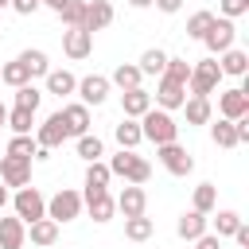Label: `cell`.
Listing matches in <instances>:
<instances>
[{"label": "cell", "mask_w": 249, "mask_h": 249, "mask_svg": "<svg viewBox=\"0 0 249 249\" xmlns=\"http://www.w3.org/2000/svg\"><path fill=\"white\" fill-rule=\"evenodd\" d=\"M140 132H144V140H152L156 148L160 144H171L175 136H179V124H175V117L167 113V109H148L144 117H140Z\"/></svg>", "instance_id": "obj_1"}, {"label": "cell", "mask_w": 249, "mask_h": 249, "mask_svg": "<svg viewBox=\"0 0 249 249\" xmlns=\"http://www.w3.org/2000/svg\"><path fill=\"white\" fill-rule=\"evenodd\" d=\"M109 171L121 175L124 183H148L152 179V163L144 156H136V148H121L113 160H109Z\"/></svg>", "instance_id": "obj_2"}, {"label": "cell", "mask_w": 249, "mask_h": 249, "mask_svg": "<svg viewBox=\"0 0 249 249\" xmlns=\"http://www.w3.org/2000/svg\"><path fill=\"white\" fill-rule=\"evenodd\" d=\"M218 82H222V66H218V58H202V62L191 66L187 89H191L195 97H210V93L218 89Z\"/></svg>", "instance_id": "obj_3"}, {"label": "cell", "mask_w": 249, "mask_h": 249, "mask_svg": "<svg viewBox=\"0 0 249 249\" xmlns=\"http://www.w3.org/2000/svg\"><path fill=\"white\" fill-rule=\"evenodd\" d=\"M82 214V195L74 191V187H58L51 198H47V218H54L58 226L62 222H74Z\"/></svg>", "instance_id": "obj_4"}, {"label": "cell", "mask_w": 249, "mask_h": 249, "mask_svg": "<svg viewBox=\"0 0 249 249\" xmlns=\"http://www.w3.org/2000/svg\"><path fill=\"white\" fill-rule=\"evenodd\" d=\"M233 39H237V27H233V19H226V16H214V23L206 27V35H202L198 43H206V51H210V54H222V51H230V47H233Z\"/></svg>", "instance_id": "obj_5"}, {"label": "cell", "mask_w": 249, "mask_h": 249, "mask_svg": "<svg viewBox=\"0 0 249 249\" xmlns=\"http://www.w3.org/2000/svg\"><path fill=\"white\" fill-rule=\"evenodd\" d=\"M12 206H16V218H23V226L47 214V198H43V195H39L31 183H27V187H16V198H12Z\"/></svg>", "instance_id": "obj_6"}, {"label": "cell", "mask_w": 249, "mask_h": 249, "mask_svg": "<svg viewBox=\"0 0 249 249\" xmlns=\"http://www.w3.org/2000/svg\"><path fill=\"white\" fill-rule=\"evenodd\" d=\"M0 183L4 187H27L31 183V156H0Z\"/></svg>", "instance_id": "obj_7"}, {"label": "cell", "mask_w": 249, "mask_h": 249, "mask_svg": "<svg viewBox=\"0 0 249 249\" xmlns=\"http://www.w3.org/2000/svg\"><path fill=\"white\" fill-rule=\"evenodd\" d=\"M156 156H160V163H163L171 175H191V171H195V160L187 156V148H183L179 140L160 144V148H156Z\"/></svg>", "instance_id": "obj_8"}, {"label": "cell", "mask_w": 249, "mask_h": 249, "mask_svg": "<svg viewBox=\"0 0 249 249\" xmlns=\"http://www.w3.org/2000/svg\"><path fill=\"white\" fill-rule=\"evenodd\" d=\"M218 113H222L226 121H237V117H245V113H249V89H245V86L222 89V93H218Z\"/></svg>", "instance_id": "obj_9"}, {"label": "cell", "mask_w": 249, "mask_h": 249, "mask_svg": "<svg viewBox=\"0 0 249 249\" xmlns=\"http://www.w3.org/2000/svg\"><path fill=\"white\" fill-rule=\"evenodd\" d=\"M62 51H66V58H89V51H93V35L86 31V27H66L62 31Z\"/></svg>", "instance_id": "obj_10"}, {"label": "cell", "mask_w": 249, "mask_h": 249, "mask_svg": "<svg viewBox=\"0 0 249 249\" xmlns=\"http://www.w3.org/2000/svg\"><path fill=\"white\" fill-rule=\"evenodd\" d=\"M62 140H66V121H62V109H58V113H51V117L35 128V144H39V148H58Z\"/></svg>", "instance_id": "obj_11"}, {"label": "cell", "mask_w": 249, "mask_h": 249, "mask_svg": "<svg viewBox=\"0 0 249 249\" xmlns=\"http://www.w3.org/2000/svg\"><path fill=\"white\" fill-rule=\"evenodd\" d=\"M113 202H117V210H121L124 218H136V214H144V206H148L144 183H124V191H121Z\"/></svg>", "instance_id": "obj_12"}, {"label": "cell", "mask_w": 249, "mask_h": 249, "mask_svg": "<svg viewBox=\"0 0 249 249\" xmlns=\"http://www.w3.org/2000/svg\"><path fill=\"white\" fill-rule=\"evenodd\" d=\"M113 4L109 0H86V16H82V27L93 35V31H101V27H109L113 23Z\"/></svg>", "instance_id": "obj_13"}, {"label": "cell", "mask_w": 249, "mask_h": 249, "mask_svg": "<svg viewBox=\"0 0 249 249\" xmlns=\"http://www.w3.org/2000/svg\"><path fill=\"white\" fill-rule=\"evenodd\" d=\"M74 93H82V105H101V101L109 97V78H101V74H86V78H78Z\"/></svg>", "instance_id": "obj_14"}, {"label": "cell", "mask_w": 249, "mask_h": 249, "mask_svg": "<svg viewBox=\"0 0 249 249\" xmlns=\"http://www.w3.org/2000/svg\"><path fill=\"white\" fill-rule=\"evenodd\" d=\"M82 206L89 210L93 222H109V218L117 214V202H113L109 191H86V195H82Z\"/></svg>", "instance_id": "obj_15"}, {"label": "cell", "mask_w": 249, "mask_h": 249, "mask_svg": "<svg viewBox=\"0 0 249 249\" xmlns=\"http://www.w3.org/2000/svg\"><path fill=\"white\" fill-rule=\"evenodd\" d=\"M183 101H187V86H179V82H171V78H160V86H156V105L160 109H183Z\"/></svg>", "instance_id": "obj_16"}, {"label": "cell", "mask_w": 249, "mask_h": 249, "mask_svg": "<svg viewBox=\"0 0 249 249\" xmlns=\"http://www.w3.org/2000/svg\"><path fill=\"white\" fill-rule=\"evenodd\" d=\"M62 121H66V136H86L89 132V105H82V101L62 105Z\"/></svg>", "instance_id": "obj_17"}, {"label": "cell", "mask_w": 249, "mask_h": 249, "mask_svg": "<svg viewBox=\"0 0 249 249\" xmlns=\"http://www.w3.org/2000/svg\"><path fill=\"white\" fill-rule=\"evenodd\" d=\"M23 241H27L23 218H16V214L0 218V249H23Z\"/></svg>", "instance_id": "obj_18"}, {"label": "cell", "mask_w": 249, "mask_h": 249, "mask_svg": "<svg viewBox=\"0 0 249 249\" xmlns=\"http://www.w3.org/2000/svg\"><path fill=\"white\" fill-rule=\"evenodd\" d=\"M121 109H124V117H132V121H140L148 109H152V93L148 89H121Z\"/></svg>", "instance_id": "obj_19"}, {"label": "cell", "mask_w": 249, "mask_h": 249, "mask_svg": "<svg viewBox=\"0 0 249 249\" xmlns=\"http://www.w3.org/2000/svg\"><path fill=\"white\" fill-rule=\"evenodd\" d=\"M175 233L191 245L195 237H202L206 233V214H198V210H187V214H179V222H175Z\"/></svg>", "instance_id": "obj_20"}, {"label": "cell", "mask_w": 249, "mask_h": 249, "mask_svg": "<svg viewBox=\"0 0 249 249\" xmlns=\"http://www.w3.org/2000/svg\"><path fill=\"white\" fill-rule=\"evenodd\" d=\"M27 237H31V245H54L58 241V222L43 214V218L27 222Z\"/></svg>", "instance_id": "obj_21"}, {"label": "cell", "mask_w": 249, "mask_h": 249, "mask_svg": "<svg viewBox=\"0 0 249 249\" xmlns=\"http://www.w3.org/2000/svg\"><path fill=\"white\" fill-rule=\"evenodd\" d=\"M218 66H222V74H230V78H245V70H249V54L237 51V47H230V51H222Z\"/></svg>", "instance_id": "obj_22"}, {"label": "cell", "mask_w": 249, "mask_h": 249, "mask_svg": "<svg viewBox=\"0 0 249 249\" xmlns=\"http://www.w3.org/2000/svg\"><path fill=\"white\" fill-rule=\"evenodd\" d=\"M183 113H187V124H210V117H214L210 97H195V93L183 101Z\"/></svg>", "instance_id": "obj_23"}, {"label": "cell", "mask_w": 249, "mask_h": 249, "mask_svg": "<svg viewBox=\"0 0 249 249\" xmlns=\"http://www.w3.org/2000/svg\"><path fill=\"white\" fill-rule=\"evenodd\" d=\"M43 78H47V93H54V97H66V93H74V86H78V78H74L70 70H47Z\"/></svg>", "instance_id": "obj_24"}, {"label": "cell", "mask_w": 249, "mask_h": 249, "mask_svg": "<svg viewBox=\"0 0 249 249\" xmlns=\"http://www.w3.org/2000/svg\"><path fill=\"white\" fill-rule=\"evenodd\" d=\"M214 206H218V187H214V183H198V187H195V198H191V210L214 214Z\"/></svg>", "instance_id": "obj_25"}, {"label": "cell", "mask_w": 249, "mask_h": 249, "mask_svg": "<svg viewBox=\"0 0 249 249\" xmlns=\"http://www.w3.org/2000/svg\"><path fill=\"white\" fill-rule=\"evenodd\" d=\"M113 136H117V144H121V148H136V144L144 140V132H140V121H132V117H124V121L113 128Z\"/></svg>", "instance_id": "obj_26"}, {"label": "cell", "mask_w": 249, "mask_h": 249, "mask_svg": "<svg viewBox=\"0 0 249 249\" xmlns=\"http://www.w3.org/2000/svg\"><path fill=\"white\" fill-rule=\"evenodd\" d=\"M109 179H113V171H109V163H101V160H93V163L86 167V191H109Z\"/></svg>", "instance_id": "obj_27"}, {"label": "cell", "mask_w": 249, "mask_h": 249, "mask_svg": "<svg viewBox=\"0 0 249 249\" xmlns=\"http://www.w3.org/2000/svg\"><path fill=\"white\" fill-rule=\"evenodd\" d=\"M140 66H132V62H121L117 70H113V78H109V86H121V89H136L140 86Z\"/></svg>", "instance_id": "obj_28"}, {"label": "cell", "mask_w": 249, "mask_h": 249, "mask_svg": "<svg viewBox=\"0 0 249 249\" xmlns=\"http://www.w3.org/2000/svg\"><path fill=\"white\" fill-rule=\"evenodd\" d=\"M0 82L16 89V86H27V82H31V74H27V66L16 58V62H4V66H0Z\"/></svg>", "instance_id": "obj_29"}, {"label": "cell", "mask_w": 249, "mask_h": 249, "mask_svg": "<svg viewBox=\"0 0 249 249\" xmlns=\"http://www.w3.org/2000/svg\"><path fill=\"white\" fill-rule=\"evenodd\" d=\"M210 140L218 144V148H237V128H233V121H218V124H210Z\"/></svg>", "instance_id": "obj_30"}, {"label": "cell", "mask_w": 249, "mask_h": 249, "mask_svg": "<svg viewBox=\"0 0 249 249\" xmlns=\"http://www.w3.org/2000/svg\"><path fill=\"white\" fill-rule=\"evenodd\" d=\"M136 66H140V74H156V78H160V74H163V66H167V54H163L160 47H152V51H144V54H140V62H136Z\"/></svg>", "instance_id": "obj_31"}, {"label": "cell", "mask_w": 249, "mask_h": 249, "mask_svg": "<svg viewBox=\"0 0 249 249\" xmlns=\"http://www.w3.org/2000/svg\"><path fill=\"white\" fill-rule=\"evenodd\" d=\"M124 237H128V241H148V237H152V218H144V214L124 218Z\"/></svg>", "instance_id": "obj_32"}, {"label": "cell", "mask_w": 249, "mask_h": 249, "mask_svg": "<svg viewBox=\"0 0 249 249\" xmlns=\"http://www.w3.org/2000/svg\"><path fill=\"white\" fill-rule=\"evenodd\" d=\"M74 140H78V156H82L86 163H93V160H101V156H105V144H101L97 136H89V132H86V136H74Z\"/></svg>", "instance_id": "obj_33"}, {"label": "cell", "mask_w": 249, "mask_h": 249, "mask_svg": "<svg viewBox=\"0 0 249 249\" xmlns=\"http://www.w3.org/2000/svg\"><path fill=\"white\" fill-rule=\"evenodd\" d=\"M237 226H241V214H237V210H218V214H214V233H218V237H233Z\"/></svg>", "instance_id": "obj_34"}, {"label": "cell", "mask_w": 249, "mask_h": 249, "mask_svg": "<svg viewBox=\"0 0 249 249\" xmlns=\"http://www.w3.org/2000/svg\"><path fill=\"white\" fill-rule=\"evenodd\" d=\"M66 27H82V16H86V0H66L58 12H54Z\"/></svg>", "instance_id": "obj_35"}, {"label": "cell", "mask_w": 249, "mask_h": 249, "mask_svg": "<svg viewBox=\"0 0 249 249\" xmlns=\"http://www.w3.org/2000/svg\"><path fill=\"white\" fill-rule=\"evenodd\" d=\"M19 62L27 66V74H31V78H43V74L51 70V62H47V54H43V51H23V54H19Z\"/></svg>", "instance_id": "obj_36"}, {"label": "cell", "mask_w": 249, "mask_h": 249, "mask_svg": "<svg viewBox=\"0 0 249 249\" xmlns=\"http://www.w3.org/2000/svg\"><path fill=\"white\" fill-rule=\"evenodd\" d=\"M160 78H171V82L187 86V78H191V62H187V58H167V66H163Z\"/></svg>", "instance_id": "obj_37"}, {"label": "cell", "mask_w": 249, "mask_h": 249, "mask_svg": "<svg viewBox=\"0 0 249 249\" xmlns=\"http://www.w3.org/2000/svg\"><path fill=\"white\" fill-rule=\"evenodd\" d=\"M39 101H43V89H35L31 82H27V86H16V105H19V109H31V113H35Z\"/></svg>", "instance_id": "obj_38"}, {"label": "cell", "mask_w": 249, "mask_h": 249, "mask_svg": "<svg viewBox=\"0 0 249 249\" xmlns=\"http://www.w3.org/2000/svg\"><path fill=\"white\" fill-rule=\"evenodd\" d=\"M31 124H35V113L31 109H8V128L12 132H31Z\"/></svg>", "instance_id": "obj_39"}, {"label": "cell", "mask_w": 249, "mask_h": 249, "mask_svg": "<svg viewBox=\"0 0 249 249\" xmlns=\"http://www.w3.org/2000/svg\"><path fill=\"white\" fill-rule=\"evenodd\" d=\"M35 148H39V144H35L31 132H16V136L8 140V152H12V156H35Z\"/></svg>", "instance_id": "obj_40"}, {"label": "cell", "mask_w": 249, "mask_h": 249, "mask_svg": "<svg viewBox=\"0 0 249 249\" xmlns=\"http://www.w3.org/2000/svg\"><path fill=\"white\" fill-rule=\"evenodd\" d=\"M210 23H214V12H195V16L187 19V35H191V39H202Z\"/></svg>", "instance_id": "obj_41"}, {"label": "cell", "mask_w": 249, "mask_h": 249, "mask_svg": "<svg viewBox=\"0 0 249 249\" xmlns=\"http://www.w3.org/2000/svg\"><path fill=\"white\" fill-rule=\"evenodd\" d=\"M218 8H222V16H226V19H237V16H245V12H249V0H222Z\"/></svg>", "instance_id": "obj_42"}, {"label": "cell", "mask_w": 249, "mask_h": 249, "mask_svg": "<svg viewBox=\"0 0 249 249\" xmlns=\"http://www.w3.org/2000/svg\"><path fill=\"white\" fill-rule=\"evenodd\" d=\"M191 245H195V249H222V237H218V233H210V230H206V233H202V237H195V241H191Z\"/></svg>", "instance_id": "obj_43"}, {"label": "cell", "mask_w": 249, "mask_h": 249, "mask_svg": "<svg viewBox=\"0 0 249 249\" xmlns=\"http://www.w3.org/2000/svg\"><path fill=\"white\" fill-rule=\"evenodd\" d=\"M8 8H16V12H19V16H31V12H35V8H39V0H12V4H8Z\"/></svg>", "instance_id": "obj_44"}, {"label": "cell", "mask_w": 249, "mask_h": 249, "mask_svg": "<svg viewBox=\"0 0 249 249\" xmlns=\"http://www.w3.org/2000/svg\"><path fill=\"white\" fill-rule=\"evenodd\" d=\"M152 4H156L160 12H167V16H175V12L183 8V0H152Z\"/></svg>", "instance_id": "obj_45"}, {"label": "cell", "mask_w": 249, "mask_h": 249, "mask_svg": "<svg viewBox=\"0 0 249 249\" xmlns=\"http://www.w3.org/2000/svg\"><path fill=\"white\" fill-rule=\"evenodd\" d=\"M233 237H237V245H249V226H245V222H241V226H237V230H233Z\"/></svg>", "instance_id": "obj_46"}, {"label": "cell", "mask_w": 249, "mask_h": 249, "mask_svg": "<svg viewBox=\"0 0 249 249\" xmlns=\"http://www.w3.org/2000/svg\"><path fill=\"white\" fill-rule=\"evenodd\" d=\"M62 4H66V0H39V8H51V12H58Z\"/></svg>", "instance_id": "obj_47"}, {"label": "cell", "mask_w": 249, "mask_h": 249, "mask_svg": "<svg viewBox=\"0 0 249 249\" xmlns=\"http://www.w3.org/2000/svg\"><path fill=\"white\" fill-rule=\"evenodd\" d=\"M4 206H8V187L0 183V210H4Z\"/></svg>", "instance_id": "obj_48"}, {"label": "cell", "mask_w": 249, "mask_h": 249, "mask_svg": "<svg viewBox=\"0 0 249 249\" xmlns=\"http://www.w3.org/2000/svg\"><path fill=\"white\" fill-rule=\"evenodd\" d=\"M4 124H8V105L0 101V128H4Z\"/></svg>", "instance_id": "obj_49"}, {"label": "cell", "mask_w": 249, "mask_h": 249, "mask_svg": "<svg viewBox=\"0 0 249 249\" xmlns=\"http://www.w3.org/2000/svg\"><path fill=\"white\" fill-rule=\"evenodd\" d=\"M132 8H152V0H128Z\"/></svg>", "instance_id": "obj_50"}, {"label": "cell", "mask_w": 249, "mask_h": 249, "mask_svg": "<svg viewBox=\"0 0 249 249\" xmlns=\"http://www.w3.org/2000/svg\"><path fill=\"white\" fill-rule=\"evenodd\" d=\"M8 4H12V0H0V12H4V8H8Z\"/></svg>", "instance_id": "obj_51"}, {"label": "cell", "mask_w": 249, "mask_h": 249, "mask_svg": "<svg viewBox=\"0 0 249 249\" xmlns=\"http://www.w3.org/2000/svg\"><path fill=\"white\" fill-rule=\"evenodd\" d=\"M0 31H4V27H0Z\"/></svg>", "instance_id": "obj_52"}]
</instances>
